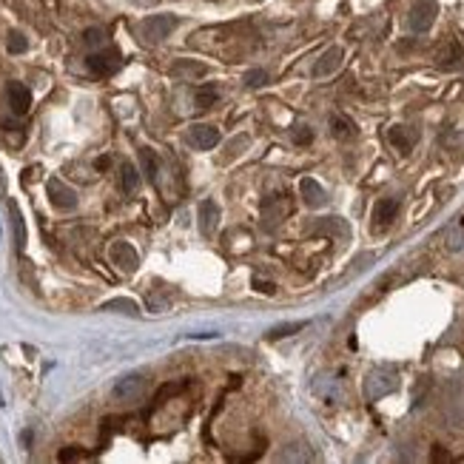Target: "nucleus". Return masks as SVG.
<instances>
[{
  "label": "nucleus",
  "instance_id": "nucleus-10",
  "mask_svg": "<svg viewBox=\"0 0 464 464\" xmlns=\"http://www.w3.org/2000/svg\"><path fill=\"white\" fill-rule=\"evenodd\" d=\"M6 100L14 114H26L32 108V91L23 83H9L6 86Z\"/></svg>",
  "mask_w": 464,
  "mask_h": 464
},
{
  "label": "nucleus",
  "instance_id": "nucleus-29",
  "mask_svg": "<svg viewBox=\"0 0 464 464\" xmlns=\"http://www.w3.org/2000/svg\"><path fill=\"white\" fill-rule=\"evenodd\" d=\"M60 461H77V459H86L83 456V450L80 448H66V450H60V456H57Z\"/></svg>",
  "mask_w": 464,
  "mask_h": 464
},
{
  "label": "nucleus",
  "instance_id": "nucleus-9",
  "mask_svg": "<svg viewBox=\"0 0 464 464\" xmlns=\"http://www.w3.org/2000/svg\"><path fill=\"white\" fill-rule=\"evenodd\" d=\"M46 191H49V200H51V205H54V208H60V211H71V208L77 205V194H74V191H71L63 180H49Z\"/></svg>",
  "mask_w": 464,
  "mask_h": 464
},
{
  "label": "nucleus",
  "instance_id": "nucleus-3",
  "mask_svg": "<svg viewBox=\"0 0 464 464\" xmlns=\"http://www.w3.org/2000/svg\"><path fill=\"white\" fill-rule=\"evenodd\" d=\"M146 388H148L146 373H128V376H123V379L114 382L111 396L117 399V402H137V399L146 393Z\"/></svg>",
  "mask_w": 464,
  "mask_h": 464
},
{
  "label": "nucleus",
  "instance_id": "nucleus-27",
  "mask_svg": "<svg viewBox=\"0 0 464 464\" xmlns=\"http://www.w3.org/2000/svg\"><path fill=\"white\" fill-rule=\"evenodd\" d=\"M294 143H297V146H308V143H314V131L308 128V126H299V128L294 131Z\"/></svg>",
  "mask_w": 464,
  "mask_h": 464
},
{
  "label": "nucleus",
  "instance_id": "nucleus-13",
  "mask_svg": "<svg viewBox=\"0 0 464 464\" xmlns=\"http://www.w3.org/2000/svg\"><path fill=\"white\" fill-rule=\"evenodd\" d=\"M299 194H302L305 205H311V208H319V205H325V202H327L325 188H322L314 177H302V183H299Z\"/></svg>",
  "mask_w": 464,
  "mask_h": 464
},
{
  "label": "nucleus",
  "instance_id": "nucleus-8",
  "mask_svg": "<svg viewBox=\"0 0 464 464\" xmlns=\"http://www.w3.org/2000/svg\"><path fill=\"white\" fill-rule=\"evenodd\" d=\"M197 217H200V231H202V237H214L217 234V228H220V205L214 200H202L200 202V211H197Z\"/></svg>",
  "mask_w": 464,
  "mask_h": 464
},
{
  "label": "nucleus",
  "instance_id": "nucleus-20",
  "mask_svg": "<svg viewBox=\"0 0 464 464\" xmlns=\"http://www.w3.org/2000/svg\"><path fill=\"white\" fill-rule=\"evenodd\" d=\"M100 311H123L128 316H140V305L134 302V299H111V302H103L100 305Z\"/></svg>",
  "mask_w": 464,
  "mask_h": 464
},
{
  "label": "nucleus",
  "instance_id": "nucleus-26",
  "mask_svg": "<svg viewBox=\"0 0 464 464\" xmlns=\"http://www.w3.org/2000/svg\"><path fill=\"white\" fill-rule=\"evenodd\" d=\"M83 43H86V46H100V43H106V32H103V29H89V32L83 34Z\"/></svg>",
  "mask_w": 464,
  "mask_h": 464
},
{
  "label": "nucleus",
  "instance_id": "nucleus-25",
  "mask_svg": "<svg viewBox=\"0 0 464 464\" xmlns=\"http://www.w3.org/2000/svg\"><path fill=\"white\" fill-rule=\"evenodd\" d=\"M140 160H143V168H146V177H157V154H154L151 148H143L140 151Z\"/></svg>",
  "mask_w": 464,
  "mask_h": 464
},
{
  "label": "nucleus",
  "instance_id": "nucleus-22",
  "mask_svg": "<svg viewBox=\"0 0 464 464\" xmlns=\"http://www.w3.org/2000/svg\"><path fill=\"white\" fill-rule=\"evenodd\" d=\"M9 211H12V222H14V234H17V251H23V248H26V225H23V217H21V211H17L14 202L9 205Z\"/></svg>",
  "mask_w": 464,
  "mask_h": 464
},
{
  "label": "nucleus",
  "instance_id": "nucleus-12",
  "mask_svg": "<svg viewBox=\"0 0 464 464\" xmlns=\"http://www.w3.org/2000/svg\"><path fill=\"white\" fill-rule=\"evenodd\" d=\"M342 57H345L342 46H331V49H327V51L319 57V60H316L314 77H327V74H334V71L342 66Z\"/></svg>",
  "mask_w": 464,
  "mask_h": 464
},
{
  "label": "nucleus",
  "instance_id": "nucleus-21",
  "mask_svg": "<svg viewBox=\"0 0 464 464\" xmlns=\"http://www.w3.org/2000/svg\"><path fill=\"white\" fill-rule=\"evenodd\" d=\"M461 54H464L461 43H459V40H450V43H448V49H444V51H441V57H439V63H441V66H456V63L461 60Z\"/></svg>",
  "mask_w": 464,
  "mask_h": 464
},
{
  "label": "nucleus",
  "instance_id": "nucleus-23",
  "mask_svg": "<svg viewBox=\"0 0 464 464\" xmlns=\"http://www.w3.org/2000/svg\"><path fill=\"white\" fill-rule=\"evenodd\" d=\"M268 71L265 69H251V71H245V77H242V83L248 86V89H262V86H268Z\"/></svg>",
  "mask_w": 464,
  "mask_h": 464
},
{
  "label": "nucleus",
  "instance_id": "nucleus-2",
  "mask_svg": "<svg viewBox=\"0 0 464 464\" xmlns=\"http://www.w3.org/2000/svg\"><path fill=\"white\" fill-rule=\"evenodd\" d=\"M436 17H439V3L436 0H416V3L410 6V14H408V26H410V32L421 34V32H428L433 26Z\"/></svg>",
  "mask_w": 464,
  "mask_h": 464
},
{
  "label": "nucleus",
  "instance_id": "nucleus-1",
  "mask_svg": "<svg viewBox=\"0 0 464 464\" xmlns=\"http://www.w3.org/2000/svg\"><path fill=\"white\" fill-rule=\"evenodd\" d=\"M177 17L174 14H151V17H146L143 21V26H140V32H143V37L148 43H163L165 37L177 29Z\"/></svg>",
  "mask_w": 464,
  "mask_h": 464
},
{
  "label": "nucleus",
  "instance_id": "nucleus-4",
  "mask_svg": "<svg viewBox=\"0 0 464 464\" xmlns=\"http://www.w3.org/2000/svg\"><path fill=\"white\" fill-rule=\"evenodd\" d=\"M396 388V367H376L364 382V393L367 399H382L384 393H391Z\"/></svg>",
  "mask_w": 464,
  "mask_h": 464
},
{
  "label": "nucleus",
  "instance_id": "nucleus-11",
  "mask_svg": "<svg viewBox=\"0 0 464 464\" xmlns=\"http://www.w3.org/2000/svg\"><path fill=\"white\" fill-rule=\"evenodd\" d=\"M388 140H391V146H393L396 151L410 154V148H413L416 140H419V134H416L413 128H408V126H393V128L388 131Z\"/></svg>",
  "mask_w": 464,
  "mask_h": 464
},
{
  "label": "nucleus",
  "instance_id": "nucleus-19",
  "mask_svg": "<svg viewBox=\"0 0 464 464\" xmlns=\"http://www.w3.org/2000/svg\"><path fill=\"white\" fill-rule=\"evenodd\" d=\"M217 100H220V89H217V86H200L197 94H194V106H197V111H208Z\"/></svg>",
  "mask_w": 464,
  "mask_h": 464
},
{
  "label": "nucleus",
  "instance_id": "nucleus-18",
  "mask_svg": "<svg viewBox=\"0 0 464 464\" xmlns=\"http://www.w3.org/2000/svg\"><path fill=\"white\" fill-rule=\"evenodd\" d=\"M305 325H308V322H279V325H274V327H270V331L265 334V339H268V342H279V339H288V336L299 334Z\"/></svg>",
  "mask_w": 464,
  "mask_h": 464
},
{
  "label": "nucleus",
  "instance_id": "nucleus-14",
  "mask_svg": "<svg viewBox=\"0 0 464 464\" xmlns=\"http://www.w3.org/2000/svg\"><path fill=\"white\" fill-rule=\"evenodd\" d=\"M396 214H399V200L384 197V200H379L376 208H373V222H376L379 228H384V225H391V222L396 220Z\"/></svg>",
  "mask_w": 464,
  "mask_h": 464
},
{
  "label": "nucleus",
  "instance_id": "nucleus-6",
  "mask_svg": "<svg viewBox=\"0 0 464 464\" xmlns=\"http://www.w3.org/2000/svg\"><path fill=\"white\" fill-rule=\"evenodd\" d=\"M108 257H111V262L117 265L120 270H126V274H134L137 270V265H140V257H137V251H134V245L131 242H114L111 248H108Z\"/></svg>",
  "mask_w": 464,
  "mask_h": 464
},
{
  "label": "nucleus",
  "instance_id": "nucleus-16",
  "mask_svg": "<svg viewBox=\"0 0 464 464\" xmlns=\"http://www.w3.org/2000/svg\"><path fill=\"white\" fill-rule=\"evenodd\" d=\"M356 123L351 120V117H345V114H334L331 117V134L336 140H351V137H356Z\"/></svg>",
  "mask_w": 464,
  "mask_h": 464
},
{
  "label": "nucleus",
  "instance_id": "nucleus-31",
  "mask_svg": "<svg viewBox=\"0 0 464 464\" xmlns=\"http://www.w3.org/2000/svg\"><path fill=\"white\" fill-rule=\"evenodd\" d=\"M108 165H111V157H108V154H106V157H100V160H97V168H100V171H106Z\"/></svg>",
  "mask_w": 464,
  "mask_h": 464
},
{
  "label": "nucleus",
  "instance_id": "nucleus-28",
  "mask_svg": "<svg viewBox=\"0 0 464 464\" xmlns=\"http://www.w3.org/2000/svg\"><path fill=\"white\" fill-rule=\"evenodd\" d=\"M251 285H254L259 294H268V297H270V294H277V285H274V282H268V279H262V277H254V279H251Z\"/></svg>",
  "mask_w": 464,
  "mask_h": 464
},
{
  "label": "nucleus",
  "instance_id": "nucleus-7",
  "mask_svg": "<svg viewBox=\"0 0 464 464\" xmlns=\"http://www.w3.org/2000/svg\"><path fill=\"white\" fill-rule=\"evenodd\" d=\"M188 143L200 148V151H211L217 143H220V131L214 126H205V123H197L188 128Z\"/></svg>",
  "mask_w": 464,
  "mask_h": 464
},
{
  "label": "nucleus",
  "instance_id": "nucleus-30",
  "mask_svg": "<svg viewBox=\"0 0 464 464\" xmlns=\"http://www.w3.org/2000/svg\"><path fill=\"white\" fill-rule=\"evenodd\" d=\"M433 450H436V453H433V461H448V459H450L441 448H433Z\"/></svg>",
  "mask_w": 464,
  "mask_h": 464
},
{
  "label": "nucleus",
  "instance_id": "nucleus-5",
  "mask_svg": "<svg viewBox=\"0 0 464 464\" xmlns=\"http://www.w3.org/2000/svg\"><path fill=\"white\" fill-rule=\"evenodd\" d=\"M120 63H123V57H120L117 49H103V51L89 54V69H91L94 74H100V77L114 74V71L120 69Z\"/></svg>",
  "mask_w": 464,
  "mask_h": 464
},
{
  "label": "nucleus",
  "instance_id": "nucleus-17",
  "mask_svg": "<svg viewBox=\"0 0 464 464\" xmlns=\"http://www.w3.org/2000/svg\"><path fill=\"white\" fill-rule=\"evenodd\" d=\"M120 191L123 194H137L140 191V171L134 168L131 163L120 165Z\"/></svg>",
  "mask_w": 464,
  "mask_h": 464
},
{
  "label": "nucleus",
  "instance_id": "nucleus-24",
  "mask_svg": "<svg viewBox=\"0 0 464 464\" xmlns=\"http://www.w3.org/2000/svg\"><path fill=\"white\" fill-rule=\"evenodd\" d=\"M6 49H9L12 54H23V51H29V40H26V34H23V32H9Z\"/></svg>",
  "mask_w": 464,
  "mask_h": 464
},
{
  "label": "nucleus",
  "instance_id": "nucleus-15",
  "mask_svg": "<svg viewBox=\"0 0 464 464\" xmlns=\"http://www.w3.org/2000/svg\"><path fill=\"white\" fill-rule=\"evenodd\" d=\"M171 74L174 77H183V80H197V77L208 74V66L197 63V60H177V63L171 66Z\"/></svg>",
  "mask_w": 464,
  "mask_h": 464
}]
</instances>
